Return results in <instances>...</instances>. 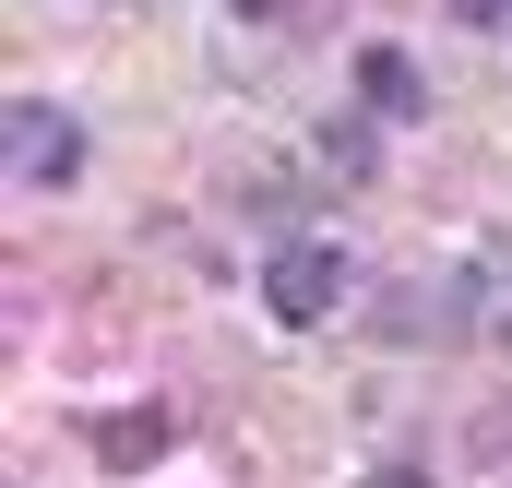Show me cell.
I'll list each match as a JSON object with an SVG mask.
<instances>
[{
	"label": "cell",
	"instance_id": "6da1fadb",
	"mask_svg": "<svg viewBox=\"0 0 512 488\" xmlns=\"http://www.w3.org/2000/svg\"><path fill=\"white\" fill-rule=\"evenodd\" d=\"M0 155H12V179L72 191V179H84V155H96V131L72 120V108H48V96H12V108H0Z\"/></svg>",
	"mask_w": 512,
	"mask_h": 488
},
{
	"label": "cell",
	"instance_id": "3957f363",
	"mask_svg": "<svg viewBox=\"0 0 512 488\" xmlns=\"http://www.w3.org/2000/svg\"><path fill=\"white\" fill-rule=\"evenodd\" d=\"M453 310L477 322V346H512V239H477L453 274Z\"/></svg>",
	"mask_w": 512,
	"mask_h": 488
},
{
	"label": "cell",
	"instance_id": "52a82bcc",
	"mask_svg": "<svg viewBox=\"0 0 512 488\" xmlns=\"http://www.w3.org/2000/svg\"><path fill=\"white\" fill-rule=\"evenodd\" d=\"M370 488H429V477H417V465H370Z\"/></svg>",
	"mask_w": 512,
	"mask_h": 488
},
{
	"label": "cell",
	"instance_id": "5b68a950",
	"mask_svg": "<svg viewBox=\"0 0 512 488\" xmlns=\"http://www.w3.org/2000/svg\"><path fill=\"white\" fill-rule=\"evenodd\" d=\"M358 108H370V120H417V108H429V84H417L405 48H370V60H358Z\"/></svg>",
	"mask_w": 512,
	"mask_h": 488
},
{
	"label": "cell",
	"instance_id": "8992f818",
	"mask_svg": "<svg viewBox=\"0 0 512 488\" xmlns=\"http://www.w3.org/2000/svg\"><path fill=\"white\" fill-rule=\"evenodd\" d=\"M322 179H370V108L322 131Z\"/></svg>",
	"mask_w": 512,
	"mask_h": 488
},
{
	"label": "cell",
	"instance_id": "7a4b0ae2",
	"mask_svg": "<svg viewBox=\"0 0 512 488\" xmlns=\"http://www.w3.org/2000/svg\"><path fill=\"white\" fill-rule=\"evenodd\" d=\"M262 310L274 322H322V310H346V250L334 239H286L262 262Z\"/></svg>",
	"mask_w": 512,
	"mask_h": 488
},
{
	"label": "cell",
	"instance_id": "277c9868",
	"mask_svg": "<svg viewBox=\"0 0 512 488\" xmlns=\"http://www.w3.org/2000/svg\"><path fill=\"white\" fill-rule=\"evenodd\" d=\"M167 441H179V417H167V405H120V417H96V465H108V477H143Z\"/></svg>",
	"mask_w": 512,
	"mask_h": 488
}]
</instances>
